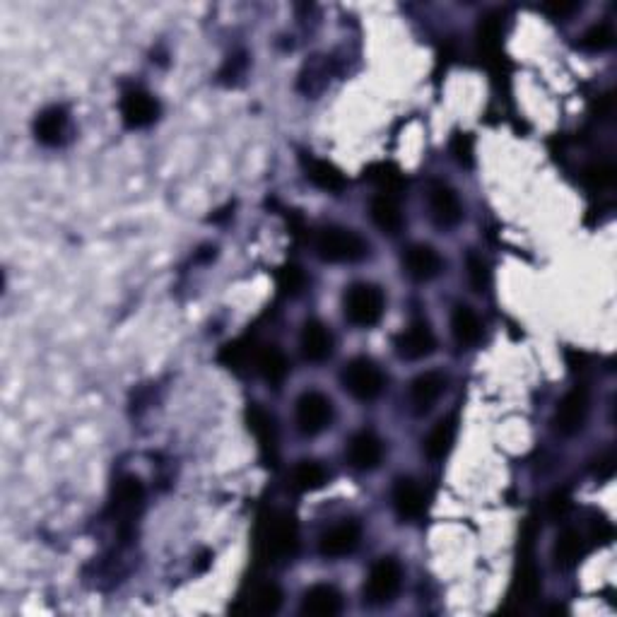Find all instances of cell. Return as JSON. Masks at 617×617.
<instances>
[{
    "label": "cell",
    "mask_w": 617,
    "mask_h": 617,
    "mask_svg": "<svg viewBox=\"0 0 617 617\" xmlns=\"http://www.w3.org/2000/svg\"><path fill=\"white\" fill-rule=\"evenodd\" d=\"M333 420V405L319 391H308L297 401V427L307 436L321 434Z\"/></svg>",
    "instance_id": "5b68a950"
},
{
    "label": "cell",
    "mask_w": 617,
    "mask_h": 617,
    "mask_svg": "<svg viewBox=\"0 0 617 617\" xmlns=\"http://www.w3.org/2000/svg\"><path fill=\"white\" fill-rule=\"evenodd\" d=\"M586 417H589V393L577 386L559 401L555 413V430L562 436H571L581 432Z\"/></svg>",
    "instance_id": "8992f818"
},
{
    "label": "cell",
    "mask_w": 617,
    "mask_h": 617,
    "mask_svg": "<svg viewBox=\"0 0 617 617\" xmlns=\"http://www.w3.org/2000/svg\"><path fill=\"white\" fill-rule=\"evenodd\" d=\"M383 314V292L370 282H357L345 292V316L350 323L370 329Z\"/></svg>",
    "instance_id": "7a4b0ae2"
},
{
    "label": "cell",
    "mask_w": 617,
    "mask_h": 617,
    "mask_svg": "<svg viewBox=\"0 0 617 617\" xmlns=\"http://www.w3.org/2000/svg\"><path fill=\"white\" fill-rule=\"evenodd\" d=\"M254 355H256V352H251V350L244 348L242 342H232V345H227V348L222 350L220 362L227 364L229 370H242L248 360H254Z\"/></svg>",
    "instance_id": "1f68e13d"
},
{
    "label": "cell",
    "mask_w": 617,
    "mask_h": 617,
    "mask_svg": "<svg viewBox=\"0 0 617 617\" xmlns=\"http://www.w3.org/2000/svg\"><path fill=\"white\" fill-rule=\"evenodd\" d=\"M521 593L526 601H533L540 593V574L533 564H526V570H521Z\"/></svg>",
    "instance_id": "d590c367"
},
{
    "label": "cell",
    "mask_w": 617,
    "mask_h": 617,
    "mask_svg": "<svg viewBox=\"0 0 617 617\" xmlns=\"http://www.w3.org/2000/svg\"><path fill=\"white\" fill-rule=\"evenodd\" d=\"M370 179L383 188V193H393L403 183L401 174L393 167H376L370 172Z\"/></svg>",
    "instance_id": "e575fe53"
},
{
    "label": "cell",
    "mask_w": 617,
    "mask_h": 617,
    "mask_svg": "<svg viewBox=\"0 0 617 617\" xmlns=\"http://www.w3.org/2000/svg\"><path fill=\"white\" fill-rule=\"evenodd\" d=\"M403 266H405V273L413 280L427 282L442 273V256L436 254L432 246H427V244H415L403 256Z\"/></svg>",
    "instance_id": "5bb4252c"
},
{
    "label": "cell",
    "mask_w": 617,
    "mask_h": 617,
    "mask_svg": "<svg viewBox=\"0 0 617 617\" xmlns=\"http://www.w3.org/2000/svg\"><path fill=\"white\" fill-rule=\"evenodd\" d=\"M277 282H280V289L285 295L295 297L299 295L304 289V285H307V276H304V270L297 268V266H285V268L280 270Z\"/></svg>",
    "instance_id": "4dcf8cb0"
},
{
    "label": "cell",
    "mask_w": 617,
    "mask_h": 617,
    "mask_svg": "<svg viewBox=\"0 0 617 617\" xmlns=\"http://www.w3.org/2000/svg\"><path fill=\"white\" fill-rule=\"evenodd\" d=\"M348 463L355 470H374L379 468V463L383 458V444L382 439L371 432H360L350 439L348 451Z\"/></svg>",
    "instance_id": "4fadbf2b"
},
{
    "label": "cell",
    "mask_w": 617,
    "mask_h": 617,
    "mask_svg": "<svg viewBox=\"0 0 617 617\" xmlns=\"http://www.w3.org/2000/svg\"><path fill=\"white\" fill-rule=\"evenodd\" d=\"M246 423H248V430L254 432V436L258 439V444H261L266 454L276 451L277 434H276V423H273V415H268L261 405H251V408L246 410Z\"/></svg>",
    "instance_id": "cb8c5ba5"
},
{
    "label": "cell",
    "mask_w": 617,
    "mask_h": 617,
    "mask_svg": "<svg viewBox=\"0 0 617 617\" xmlns=\"http://www.w3.org/2000/svg\"><path fill=\"white\" fill-rule=\"evenodd\" d=\"M581 550H584V540H581L577 530H562L555 543V564L559 570H570V567H574L579 562Z\"/></svg>",
    "instance_id": "484cf974"
},
{
    "label": "cell",
    "mask_w": 617,
    "mask_h": 617,
    "mask_svg": "<svg viewBox=\"0 0 617 617\" xmlns=\"http://www.w3.org/2000/svg\"><path fill=\"white\" fill-rule=\"evenodd\" d=\"M342 386L357 401H374V398L382 396L386 379H383V371L371 360L357 357L342 370Z\"/></svg>",
    "instance_id": "3957f363"
},
{
    "label": "cell",
    "mask_w": 617,
    "mask_h": 617,
    "mask_svg": "<svg viewBox=\"0 0 617 617\" xmlns=\"http://www.w3.org/2000/svg\"><path fill=\"white\" fill-rule=\"evenodd\" d=\"M342 611V598L333 586L319 584L314 589L307 591V596H304L302 603V612L304 615L311 617H330L338 615Z\"/></svg>",
    "instance_id": "ac0fdd59"
},
{
    "label": "cell",
    "mask_w": 617,
    "mask_h": 617,
    "mask_svg": "<svg viewBox=\"0 0 617 617\" xmlns=\"http://www.w3.org/2000/svg\"><path fill=\"white\" fill-rule=\"evenodd\" d=\"M160 114V104L152 94L142 92V89H131L123 94L121 99V116L128 128H145L157 119Z\"/></svg>",
    "instance_id": "9c48e42d"
},
{
    "label": "cell",
    "mask_w": 617,
    "mask_h": 617,
    "mask_svg": "<svg viewBox=\"0 0 617 617\" xmlns=\"http://www.w3.org/2000/svg\"><path fill=\"white\" fill-rule=\"evenodd\" d=\"M615 179L617 174L612 164H596V167L586 169V182L593 188H611Z\"/></svg>",
    "instance_id": "836d02e7"
},
{
    "label": "cell",
    "mask_w": 617,
    "mask_h": 617,
    "mask_svg": "<svg viewBox=\"0 0 617 617\" xmlns=\"http://www.w3.org/2000/svg\"><path fill=\"white\" fill-rule=\"evenodd\" d=\"M446 389V376L439 371H424L415 376V382L410 383V405L415 410V415H424L436 405Z\"/></svg>",
    "instance_id": "30bf717a"
},
{
    "label": "cell",
    "mask_w": 617,
    "mask_h": 617,
    "mask_svg": "<svg viewBox=\"0 0 617 617\" xmlns=\"http://www.w3.org/2000/svg\"><path fill=\"white\" fill-rule=\"evenodd\" d=\"M360 538H362V530L355 521H342V524L333 526L323 533L321 540H319V550L323 557H330V559L345 557L350 552H355Z\"/></svg>",
    "instance_id": "8fae6325"
},
{
    "label": "cell",
    "mask_w": 617,
    "mask_h": 617,
    "mask_svg": "<svg viewBox=\"0 0 617 617\" xmlns=\"http://www.w3.org/2000/svg\"><path fill=\"white\" fill-rule=\"evenodd\" d=\"M307 176L314 182V186H319L321 191H329V193H340L345 188V176L330 162L311 160L307 164Z\"/></svg>",
    "instance_id": "d4e9b609"
},
{
    "label": "cell",
    "mask_w": 617,
    "mask_h": 617,
    "mask_svg": "<svg viewBox=\"0 0 617 617\" xmlns=\"http://www.w3.org/2000/svg\"><path fill=\"white\" fill-rule=\"evenodd\" d=\"M543 10L552 17H567L574 10H579V3H567V0H552V3H545Z\"/></svg>",
    "instance_id": "8d00e7d4"
},
{
    "label": "cell",
    "mask_w": 617,
    "mask_h": 617,
    "mask_svg": "<svg viewBox=\"0 0 617 617\" xmlns=\"http://www.w3.org/2000/svg\"><path fill=\"white\" fill-rule=\"evenodd\" d=\"M451 333L461 348H470L483 338V323L470 307H456L451 314Z\"/></svg>",
    "instance_id": "7402d4cb"
},
{
    "label": "cell",
    "mask_w": 617,
    "mask_h": 617,
    "mask_svg": "<svg viewBox=\"0 0 617 617\" xmlns=\"http://www.w3.org/2000/svg\"><path fill=\"white\" fill-rule=\"evenodd\" d=\"M567 509H570V499L562 495V492H557V495H552L550 499V517L559 518L567 514Z\"/></svg>",
    "instance_id": "f35d334b"
},
{
    "label": "cell",
    "mask_w": 617,
    "mask_h": 617,
    "mask_svg": "<svg viewBox=\"0 0 617 617\" xmlns=\"http://www.w3.org/2000/svg\"><path fill=\"white\" fill-rule=\"evenodd\" d=\"M393 507H396V514L403 521H413V518H420L424 514L427 495L415 480L401 477L393 487Z\"/></svg>",
    "instance_id": "9a60e30c"
},
{
    "label": "cell",
    "mask_w": 617,
    "mask_h": 617,
    "mask_svg": "<svg viewBox=\"0 0 617 617\" xmlns=\"http://www.w3.org/2000/svg\"><path fill=\"white\" fill-rule=\"evenodd\" d=\"M292 483L299 492H314L321 490L323 485L329 483V473L321 463L316 461H302L292 473Z\"/></svg>",
    "instance_id": "4316f807"
},
{
    "label": "cell",
    "mask_w": 617,
    "mask_h": 617,
    "mask_svg": "<svg viewBox=\"0 0 617 617\" xmlns=\"http://www.w3.org/2000/svg\"><path fill=\"white\" fill-rule=\"evenodd\" d=\"M316 251L329 263H355L370 254V246L352 229L326 227L316 236Z\"/></svg>",
    "instance_id": "6da1fadb"
},
{
    "label": "cell",
    "mask_w": 617,
    "mask_h": 617,
    "mask_svg": "<svg viewBox=\"0 0 617 617\" xmlns=\"http://www.w3.org/2000/svg\"><path fill=\"white\" fill-rule=\"evenodd\" d=\"M282 591L276 584H263L254 593V611L261 615H273L280 611Z\"/></svg>",
    "instance_id": "83f0119b"
},
{
    "label": "cell",
    "mask_w": 617,
    "mask_h": 617,
    "mask_svg": "<svg viewBox=\"0 0 617 617\" xmlns=\"http://www.w3.org/2000/svg\"><path fill=\"white\" fill-rule=\"evenodd\" d=\"M499 32H502L499 20H497V17H487V20H483V25H480V41H485V44H495V41L499 39Z\"/></svg>",
    "instance_id": "74e56055"
},
{
    "label": "cell",
    "mask_w": 617,
    "mask_h": 617,
    "mask_svg": "<svg viewBox=\"0 0 617 617\" xmlns=\"http://www.w3.org/2000/svg\"><path fill=\"white\" fill-rule=\"evenodd\" d=\"M465 270H468V282L473 292H477V295L487 292V288H490V268H487V263L477 254H470L468 261H465Z\"/></svg>",
    "instance_id": "f1b7e54d"
},
{
    "label": "cell",
    "mask_w": 617,
    "mask_h": 617,
    "mask_svg": "<svg viewBox=\"0 0 617 617\" xmlns=\"http://www.w3.org/2000/svg\"><path fill=\"white\" fill-rule=\"evenodd\" d=\"M266 550L270 557L276 559H285L292 557L299 548V533H297V524L289 517H273L266 526V536H263Z\"/></svg>",
    "instance_id": "ba28073f"
},
{
    "label": "cell",
    "mask_w": 617,
    "mask_h": 617,
    "mask_svg": "<svg viewBox=\"0 0 617 617\" xmlns=\"http://www.w3.org/2000/svg\"><path fill=\"white\" fill-rule=\"evenodd\" d=\"M615 41V32H612L611 25H593L591 29H586V34L581 37V47L589 48V51H605V48L612 47Z\"/></svg>",
    "instance_id": "f546056e"
},
{
    "label": "cell",
    "mask_w": 617,
    "mask_h": 617,
    "mask_svg": "<svg viewBox=\"0 0 617 617\" xmlns=\"http://www.w3.org/2000/svg\"><path fill=\"white\" fill-rule=\"evenodd\" d=\"M142 499H145V490H142V483L138 477L126 476L116 483L114 509L123 521H131L138 514V509L142 507Z\"/></svg>",
    "instance_id": "e0dca14e"
},
{
    "label": "cell",
    "mask_w": 617,
    "mask_h": 617,
    "mask_svg": "<svg viewBox=\"0 0 617 617\" xmlns=\"http://www.w3.org/2000/svg\"><path fill=\"white\" fill-rule=\"evenodd\" d=\"M451 154L461 167H473V141L468 133H456L451 141Z\"/></svg>",
    "instance_id": "d6a6232c"
},
{
    "label": "cell",
    "mask_w": 617,
    "mask_h": 617,
    "mask_svg": "<svg viewBox=\"0 0 617 617\" xmlns=\"http://www.w3.org/2000/svg\"><path fill=\"white\" fill-rule=\"evenodd\" d=\"M436 348V338L427 321H413L398 338V352L405 360H424Z\"/></svg>",
    "instance_id": "7c38bea8"
},
{
    "label": "cell",
    "mask_w": 617,
    "mask_h": 617,
    "mask_svg": "<svg viewBox=\"0 0 617 617\" xmlns=\"http://www.w3.org/2000/svg\"><path fill=\"white\" fill-rule=\"evenodd\" d=\"M454 436H456V420L454 417L439 420L434 424V430L424 439V454H427V458L442 461V458L449 456L451 446H454Z\"/></svg>",
    "instance_id": "603a6c76"
},
{
    "label": "cell",
    "mask_w": 617,
    "mask_h": 617,
    "mask_svg": "<svg viewBox=\"0 0 617 617\" xmlns=\"http://www.w3.org/2000/svg\"><path fill=\"white\" fill-rule=\"evenodd\" d=\"M299 345H302V355L308 362H323L333 352V336L321 321H307Z\"/></svg>",
    "instance_id": "2e32d148"
},
{
    "label": "cell",
    "mask_w": 617,
    "mask_h": 617,
    "mask_svg": "<svg viewBox=\"0 0 617 617\" xmlns=\"http://www.w3.org/2000/svg\"><path fill=\"white\" fill-rule=\"evenodd\" d=\"M403 570L393 557H382L370 570L367 584H364V601L370 605L391 603L401 591Z\"/></svg>",
    "instance_id": "277c9868"
},
{
    "label": "cell",
    "mask_w": 617,
    "mask_h": 617,
    "mask_svg": "<svg viewBox=\"0 0 617 617\" xmlns=\"http://www.w3.org/2000/svg\"><path fill=\"white\" fill-rule=\"evenodd\" d=\"M68 131V114L61 107H48L44 109L34 123V133L44 145H58L63 142V135Z\"/></svg>",
    "instance_id": "44dd1931"
},
{
    "label": "cell",
    "mask_w": 617,
    "mask_h": 617,
    "mask_svg": "<svg viewBox=\"0 0 617 617\" xmlns=\"http://www.w3.org/2000/svg\"><path fill=\"white\" fill-rule=\"evenodd\" d=\"M254 364L256 370H258V374H261L268 383H273V386L285 382V376H288L289 371L288 357H285V352H282L280 348H276V345H266V348L256 350Z\"/></svg>",
    "instance_id": "d6986e66"
},
{
    "label": "cell",
    "mask_w": 617,
    "mask_h": 617,
    "mask_svg": "<svg viewBox=\"0 0 617 617\" xmlns=\"http://www.w3.org/2000/svg\"><path fill=\"white\" fill-rule=\"evenodd\" d=\"M427 203H430V215L434 220L436 227H456L463 217L461 201L458 193L451 186L442 182H434L427 191Z\"/></svg>",
    "instance_id": "52a82bcc"
},
{
    "label": "cell",
    "mask_w": 617,
    "mask_h": 617,
    "mask_svg": "<svg viewBox=\"0 0 617 617\" xmlns=\"http://www.w3.org/2000/svg\"><path fill=\"white\" fill-rule=\"evenodd\" d=\"M371 220L383 235H398L403 229V213L398 201L391 193H379L371 201Z\"/></svg>",
    "instance_id": "ffe728a7"
}]
</instances>
